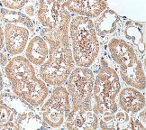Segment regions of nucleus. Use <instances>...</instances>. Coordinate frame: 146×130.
Here are the masks:
<instances>
[{"mask_svg": "<svg viewBox=\"0 0 146 130\" xmlns=\"http://www.w3.org/2000/svg\"><path fill=\"white\" fill-rule=\"evenodd\" d=\"M4 48V32H3V27L0 24V51H2Z\"/></svg>", "mask_w": 146, "mask_h": 130, "instance_id": "obj_25", "label": "nucleus"}, {"mask_svg": "<svg viewBox=\"0 0 146 130\" xmlns=\"http://www.w3.org/2000/svg\"><path fill=\"white\" fill-rule=\"evenodd\" d=\"M67 129L93 130L98 128V115L92 109H70L64 121Z\"/></svg>", "mask_w": 146, "mask_h": 130, "instance_id": "obj_9", "label": "nucleus"}, {"mask_svg": "<svg viewBox=\"0 0 146 130\" xmlns=\"http://www.w3.org/2000/svg\"><path fill=\"white\" fill-rule=\"evenodd\" d=\"M71 16L61 0H38L36 29L49 46L48 58L39 67L38 75L48 86L64 85L75 67L69 35Z\"/></svg>", "mask_w": 146, "mask_h": 130, "instance_id": "obj_1", "label": "nucleus"}, {"mask_svg": "<svg viewBox=\"0 0 146 130\" xmlns=\"http://www.w3.org/2000/svg\"><path fill=\"white\" fill-rule=\"evenodd\" d=\"M35 1H38V0H35Z\"/></svg>", "mask_w": 146, "mask_h": 130, "instance_id": "obj_28", "label": "nucleus"}, {"mask_svg": "<svg viewBox=\"0 0 146 130\" xmlns=\"http://www.w3.org/2000/svg\"><path fill=\"white\" fill-rule=\"evenodd\" d=\"M0 22L5 24H16L25 26L31 33L36 32V24L33 19L25 15L21 10L0 7Z\"/></svg>", "mask_w": 146, "mask_h": 130, "instance_id": "obj_16", "label": "nucleus"}, {"mask_svg": "<svg viewBox=\"0 0 146 130\" xmlns=\"http://www.w3.org/2000/svg\"><path fill=\"white\" fill-rule=\"evenodd\" d=\"M0 130H18V127L13 120H10L0 124Z\"/></svg>", "mask_w": 146, "mask_h": 130, "instance_id": "obj_23", "label": "nucleus"}, {"mask_svg": "<svg viewBox=\"0 0 146 130\" xmlns=\"http://www.w3.org/2000/svg\"><path fill=\"white\" fill-rule=\"evenodd\" d=\"M40 107L39 114L47 127L52 128L62 127L71 109L70 95L66 88L63 85L52 87V91Z\"/></svg>", "mask_w": 146, "mask_h": 130, "instance_id": "obj_7", "label": "nucleus"}, {"mask_svg": "<svg viewBox=\"0 0 146 130\" xmlns=\"http://www.w3.org/2000/svg\"><path fill=\"white\" fill-rule=\"evenodd\" d=\"M25 57L35 67L42 66L48 58L49 46L40 35L30 37L24 51Z\"/></svg>", "mask_w": 146, "mask_h": 130, "instance_id": "obj_12", "label": "nucleus"}, {"mask_svg": "<svg viewBox=\"0 0 146 130\" xmlns=\"http://www.w3.org/2000/svg\"><path fill=\"white\" fill-rule=\"evenodd\" d=\"M117 98V105L123 111L128 113L129 115L138 114V112L145 107V96L142 90L131 86L121 89Z\"/></svg>", "mask_w": 146, "mask_h": 130, "instance_id": "obj_11", "label": "nucleus"}, {"mask_svg": "<svg viewBox=\"0 0 146 130\" xmlns=\"http://www.w3.org/2000/svg\"><path fill=\"white\" fill-rule=\"evenodd\" d=\"M14 122L21 130H38L43 128L45 125L36 109L14 118Z\"/></svg>", "mask_w": 146, "mask_h": 130, "instance_id": "obj_18", "label": "nucleus"}, {"mask_svg": "<svg viewBox=\"0 0 146 130\" xmlns=\"http://www.w3.org/2000/svg\"><path fill=\"white\" fill-rule=\"evenodd\" d=\"M5 86V81H4V76H3V73L0 70V91H2L3 89Z\"/></svg>", "mask_w": 146, "mask_h": 130, "instance_id": "obj_27", "label": "nucleus"}, {"mask_svg": "<svg viewBox=\"0 0 146 130\" xmlns=\"http://www.w3.org/2000/svg\"><path fill=\"white\" fill-rule=\"evenodd\" d=\"M8 61L9 59L7 57V55L2 53V51H0V67H5L7 64Z\"/></svg>", "mask_w": 146, "mask_h": 130, "instance_id": "obj_24", "label": "nucleus"}, {"mask_svg": "<svg viewBox=\"0 0 146 130\" xmlns=\"http://www.w3.org/2000/svg\"><path fill=\"white\" fill-rule=\"evenodd\" d=\"M4 46L11 56L20 55L24 53L30 39V31L24 25L16 24H5Z\"/></svg>", "mask_w": 146, "mask_h": 130, "instance_id": "obj_8", "label": "nucleus"}, {"mask_svg": "<svg viewBox=\"0 0 146 130\" xmlns=\"http://www.w3.org/2000/svg\"><path fill=\"white\" fill-rule=\"evenodd\" d=\"M139 116H138V118L140 119V121H141L143 125L145 126V109H143L141 111H139Z\"/></svg>", "mask_w": 146, "mask_h": 130, "instance_id": "obj_26", "label": "nucleus"}, {"mask_svg": "<svg viewBox=\"0 0 146 130\" xmlns=\"http://www.w3.org/2000/svg\"><path fill=\"white\" fill-rule=\"evenodd\" d=\"M108 51L111 61L117 67V73L126 86L145 89L143 64L132 45L120 36L110 37Z\"/></svg>", "mask_w": 146, "mask_h": 130, "instance_id": "obj_4", "label": "nucleus"}, {"mask_svg": "<svg viewBox=\"0 0 146 130\" xmlns=\"http://www.w3.org/2000/svg\"><path fill=\"white\" fill-rule=\"evenodd\" d=\"M5 74L14 94L39 108L50 93L47 84L37 75L35 67L23 55L11 58L5 66Z\"/></svg>", "mask_w": 146, "mask_h": 130, "instance_id": "obj_2", "label": "nucleus"}, {"mask_svg": "<svg viewBox=\"0 0 146 130\" xmlns=\"http://www.w3.org/2000/svg\"><path fill=\"white\" fill-rule=\"evenodd\" d=\"M10 120L14 121V116L12 111L0 104V124L5 123Z\"/></svg>", "mask_w": 146, "mask_h": 130, "instance_id": "obj_22", "label": "nucleus"}, {"mask_svg": "<svg viewBox=\"0 0 146 130\" xmlns=\"http://www.w3.org/2000/svg\"><path fill=\"white\" fill-rule=\"evenodd\" d=\"M121 89L118 73L108 60L101 57L94 78L92 110L98 116L118 110L117 96Z\"/></svg>", "mask_w": 146, "mask_h": 130, "instance_id": "obj_5", "label": "nucleus"}, {"mask_svg": "<svg viewBox=\"0 0 146 130\" xmlns=\"http://www.w3.org/2000/svg\"><path fill=\"white\" fill-rule=\"evenodd\" d=\"M123 39L130 43L135 50L138 56L144 57L145 44H144V30L143 25L138 22L126 21L123 26Z\"/></svg>", "mask_w": 146, "mask_h": 130, "instance_id": "obj_14", "label": "nucleus"}, {"mask_svg": "<svg viewBox=\"0 0 146 130\" xmlns=\"http://www.w3.org/2000/svg\"><path fill=\"white\" fill-rule=\"evenodd\" d=\"M95 73L91 67L75 66L65 82L71 109H92V92Z\"/></svg>", "mask_w": 146, "mask_h": 130, "instance_id": "obj_6", "label": "nucleus"}, {"mask_svg": "<svg viewBox=\"0 0 146 130\" xmlns=\"http://www.w3.org/2000/svg\"><path fill=\"white\" fill-rule=\"evenodd\" d=\"M61 2L71 15L92 19L108 8L106 0H61Z\"/></svg>", "mask_w": 146, "mask_h": 130, "instance_id": "obj_10", "label": "nucleus"}, {"mask_svg": "<svg viewBox=\"0 0 146 130\" xmlns=\"http://www.w3.org/2000/svg\"><path fill=\"white\" fill-rule=\"evenodd\" d=\"M21 11L25 15H26L27 16H29L30 18H32V19L35 18L36 17V12H37V4H35L30 0V1L25 5Z\"/></svg>", "mask_w": 146, "mask_h": 130, "instance_id": "obj_21", "label": "nucleus"}, {"mask_svg": "<svg viewBox=\"0 0 146 130\" xmlns=\"http://www.w3.org/2000/svg\"><path fill=\"white\" fill-rule=\"evenodd\" d=\"M93 24L98 39H104L118 30L120 17L115 11L106 8L93 19Z\"/></svg>", "mask_w": 146, "mask_h": 130, "instance_id": "obj_13", "label": "nucleus"}, {"mask_svg": "<svg viewBox=\"0 0 146 130\" xmlns=\"http://www.w3.org/2000/svg\"><path fill=\"white\" fill-rule=\"evenodd\" d=\"M30 0H0L2 7L14 10H22Z\"/></svg>", "mask_w": 146, "mask_h": 130, "instance_id": "obj_19", "label": "nucleus"}, {"mask_svg": "<svg viewBox=\"0 0 146 130\" xmlns=\"http://www.w3.org/2000/svg\"><path fill=\"white\" fill-rule=\"evenodd\" d=\"M125 129H130V130H144L145 126L140 121L137 116L135 114L130 115L129 117V121L125 127Z\"/></svg>", "mask_w": 146, "mask_h": 130, "instance_id": "obj_20", "label": "nucleus"}, {"mask_svg": "<svg viewBox=\"0 0 146 130\" xmlns=\"http://www.w3.org/2000/svg\"><path fill=\"white\" fill-rule=\"evenodd\" d=\"M69 35L75 66L92 67L100 53V42L93 19L81 15L71 16Z\"/></svg>", "mask_w": 146, "mask_h": 130, "instance_id": "obj_3", "label": "nucleus"}, {"mask_svg": "<svg viewBox=\"0 0 146 130\" xmlns=\"http://www.w3.org/2000/svg\"><path fill=\"white\" fill-rule=\"evenodd\" d=\"M0 104L12 111L14 118L35 110V107L26 102L25 99L9 92L0 93Z\"/></svg>", "mask_w": 146, "mask_h": 130, "instance_id": "obj_15", "label": "nucleus"}, {"mask_svg": "<svg viewBox=\"0 0 146 130\" xmlns=\"http://www.w3.org/2000/svg\"><path fill=\"white\" fill-rule=\"evenodd\" d=\"M130 115L121 110L98 116V127L101 129H125Z\"/></svg>", "mask_w": 146, "mask_h": 130, "instance_id": "obj_17", "label": "nucleus"}]
</instances>
